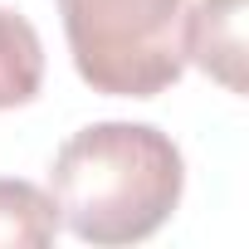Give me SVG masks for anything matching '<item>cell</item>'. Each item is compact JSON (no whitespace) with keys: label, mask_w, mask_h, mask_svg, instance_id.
<instances>
[{"label":"cell","mask_w":249,"mask_h":249,"mask_svg":"<svg viewBox=\"0 0 249 249\" xmlns=\"http://www.w3.org/2000/svg\"><path fill=\"white\" fill-rule=\"evenodd\" d=\"M181 147L152 122L78 127L49 166L59 225H69L83 244H137L157 234L181 205Z\"/></svg>","instance_id":"cell-1"},{"label":"cell","mask_w":249,"mask_h":249,"mask_svg":"<svg viewBox=\"0 0 249 249\" xmlns=\"http://www.w3.org/2000/svg\"><path fill=\"white\" fill-rule=\"evenodd\" d=\"M78 78L107 98H157L186 73V0H59Z\"/></svg>","instance_id":"cell-2"},{"label":"cell","mask_w":249,"mask_h":249,"mask_svg":"<svg viewBox=\"0 0 249 249\" xmlns=\"http://www.w3.org/2000/svg\"><path fill=\"white\" fill-rule=\"evenodd\" d=\"M186 64L244 93V0H196L186 10Z\"/></svg>","instance_id":"cell-3"},{"label":"cell","mask_w":249,"mask_h":249,"mask_svg":"<svg viewBox=\"0 0 249 249\" xmlns=\"http://www.w3.org/2000/svg\"><path fill=\"white\" fill-rule=\"evenodd\" d=\"M44 83V44L20 10L0 5V112L35 103Z\"/></svg>","instance_id":"cell-4"},{"label":"cell","mask_w":249,"mask_h":249,"mask_svg":"<svg viewBox=\"0 0 249 249\" xmlns=\"http://www.w3.org/2000/svg\"><path fill=\"white\" fill-rule=\"evenodd\" d=\"M59 234L54 196L30 181L0 176V249H44Z\"/></svg>","instance_id":"cell-5"}]
</instances>
